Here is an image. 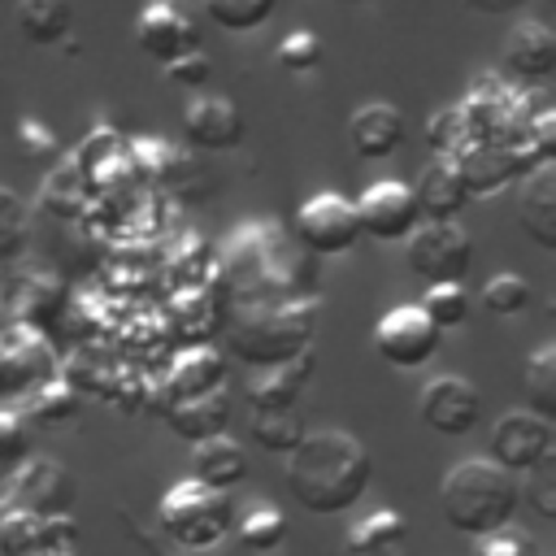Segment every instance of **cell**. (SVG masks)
<instances>
[{"instance_id":"cell-1","label":"cell","mask_w":556,"mask_h":556,"mask_svg":"<svg viewBox=\"0 0 556 556\" xmlns=\"http://www.w3.org/2000/svg\"><path fill=\"white\" fill-rule=\"evenodd\" d=\"M374 460L365 443L348 430H313L304 434L282 465V486L287 495L317 517H339L356 508L369 491Z\"/></svg>"},{"instance_id":"cell-2","label":"cell","mask_w":556,"mask_h":556,"mask_svg":"<svg viewBox=\"0 0 556 556\" xmlns=\"http://www.w3.org/2000/svg\"><path fill=\"white\" fill-rule=\"evenodd\" d=\"M517 508H521L517 478L504 473L486 456H469V460L452 465L439 482V513L465 539H482V534L508 526L517 517Z\"/></svg>"},{"instance_id":"cell-3","label":"cell","mask_w":556,"mask_h":556,"mask_svg":"<svg viewBox=\"0 0 556 556\" xmlns=\"http://www.w3.org/2000/svg\"><path fill=\"white\" fill-rule=\"evenodd\" d=\"M317 313L308 300H278V304H248L226 326V348L235 361L252 369H274L295 361L313 348Z\"/></svg>"},{"instance_id":"cell-4","label":"cell","mask_w":556,"mask_h":556,"mask_svg":"<svg viewBox=\"0 0 556 556\" xmlns=\"http://www.w3.org/2000/svg\"><path fill=\"white\" fill-rule=\"evenodd\" d=\"M235 500L230 491H213L195 478L174 482L156 504V530L178 552H213L235 530Z\"/></svg>"},{"instance_id":"cell-5","label":"cell","mask_w":556,"mask_h":556,"mask_svg":"<svg viewBox=\"0 0 556 556\" xmlns=\"http://www.w3.org/2000/svg\"><path fill=\"white\" fill-rule=\"evenodd\" d=\"M526 104H534V100L521 87H513L504 78H478L469 87V96L460 100V117H465V130L473 143H521L530 117L539 113Z\"/></svg>"},{"instance_id":"cell-6","label":"cell","mask_w":556,"mask_h":556,"mask_svg":"<svg viewBox=\"0 0 556 556\" xmlns=\"http://www.w3.org/2000/svg\"><path fill=\"white\" fill-rule=\"evenodd\" d=\"M295 243L304 256H348L361 243L356 208L339 191H317L295 208Z\"/></svg>"},{"instance_id":"cell-7","label":"cell","mask_w":556,"mask_h":556,"mask_svg":"<svg viewBox=\"0 0 556 556\" xmlns=\"http://www.w3.org/2000/svg\"><path fill=\"white\" fill-rule=\"evenodd\" d=\"M404 243H408V269L426 287L460 282L473 265V239L460 222H421Z\"/></svg>"},{"instance_id":"cell-8","label":"cell","mask_w":556,"mask_h":556,"mask_svg":"<svg viewBox=\"0 0 556 556\" xmlns=\"http://www.w3.org/2000/svg\"><path fill=\"white\" fill-rule=\"evenodd\" d=\"M547 456H556V430L547 417L530 413V408H508L495 426H491V456L504 473L521 478L534 465H543Z\"/></svg>"},{"instance_id":"cell-9","label":"cell","mask_w":556,"mask_h":556,"mask_svg":"<svg viewBox=\"0 0 556 556\" xmlns=\"http://www.w3.org/2000/svg\"><path fill=\"white\" fill-rule=\"evenodd\" d=\"M56 378V356L39 330H0V408L26 400L35 387Z\"/></svg>"},{"instance_id":"cell-10","label":"cell","mask_w":556,"mask_h":556,"mask_svg":"<svg viewBox=\"0 0 556 556\" xmlns=\"http://www.w3.org/2000/svg\"><path fill=\"white\" fill-rule=\"evenodd\" d=\"M452 161H456V169H460V178H465L469 200H478V195H500L504 187L521 182L534 165H547V161H534V152H530L526 143H473V139H469Z\"/></svg>"},{"instance_id":"cell-11","label":"cell","mask_w":556,"mask_h":556,"mask_svg":"<svg viewBox=\"0 0 556 556\" xmlns=\"http://www.w3.org/2000/svg\"><path fill=\"white\" fill-rule=\"evenodd\" d=\"M352 208H356L361 239H374V243H404L421 226L413 187L400 178H382V182L365 187L361 200H352Z\"/></svg>"},{"instance_id":"cell-12","label":"cell","mask_w":556,"mask_h":556,"mask_svg":"<svg viewBox=\"0 0 556 556\" xmlns=\"http://www.w3.org/2000/svg\"><path fill=\"white\" fill-rule=\"evenodd\" d=\"M74 473L52 460V456H26L13 473H9V486H4V504L13 508H26L35 517H56V513H70L74 504Z\"/></svg>"},{"instance_id":"cell-13","label":"cell","mask_w":556,"mask_h":556,"mask_svg":"<svg viewBox=\"0 0 556 556\" xmlns=\"http://www.w3.org/2000/svg\"><path fill=\"white\" fill-rule=\"evenodd\" d=\"M439 339L443 334L426 321V313L417 304H395L374 326V352L391 369H421V365H430L434 352H439Z\"/></svg>"},{"instance_id":"cell-14","label":"cell","mask_w":556,"mask_h":556,"mask_svg":"<svg viewBox=\"0 0 556 556\" xmlns=\"http://www.w3.org/2000/svg\"><path fill=\"white\" fill-rule=\"evenodd\" d=\"M417 417L447 439H460L469 430H478L482 421V391L465 378V374H439L421 387L417 395Z\"/></svg>"},{"instance_id":"cell-15","label":"cell","mask_w":556,"mask_h":556,"mask_svg":"<svg viewBox=\"0 0 556 556\" xmlns=\"http://www.w3.org/2000/svg\"><path fill=\"white\" fill-rule=\"evenodd\" d=\"M556 74V35L543 22H517L500 48V78L513 87L547 83Z\"/></svg>"},{"instance_id":"cell-16","label":"cell","mask_w":556,"mask_h":556,"mask_svg":"<svg viewBox=\"0 0 556 556\" xmlns=\"http://www.w3.org/2000/svg\"><path fill=\"white\" fill-rule=\"evenodd\" d=\"M248 135V122L230 96H195L182 109V139L195 152H235Z\"/></svg>"},{"instance_id":"cell-17","label":"cell","mask_w":556,"mask_h":556,"mask_svg":"<svg viewBox=\"0 0 556 556\" xmlns=\"http://www.w3.org/2000/svg\"><path fill=\"white\" fill-rule=\"evenodd\" d=\"M135 39H139V52L152 56V61H161V65H169L182 52H195L200 48L195 22L178 4H169V0L143 4V13L135 17Z\"/></svg>"},{"instance_id":"cell-18","label":"cell","mask_w":556,"mask_h":556,"mask_svg":"<svg viewBox=\"0 0 556 556\" xmlns=\"http://www.w3.org/2000/svg\"><path fill=\"white\" fill-rule=\"evenodd\" d=\"M226 352L213 348V343H195V348H182L169 369H165V382H161V408L165 404H182V400H200L217 387H226Z\"/></svg>"},{"instance_id":"cell-19","label":"cell","mask_w":556,"mask_h":556,"mask_svg":"<svg viewBox=\"0 0 556 556\" xmlns=\"http://www.w3.org/2000/svg\"><path fill=\"white\" fill-rule=\"evenodd\" d=\"M404 113L391 100H365L348 117V143L361 161H387L404 143Z\"/></svg>"},{"instance_id":"cell-20","label":"cell","mask_w":556,"mask_h":556,"mask_svg":"<svg viewBox=\"0 0 556 556\" xmlns=\"http://www.w3.org/2000/svg\"><path fill=\"white\" fill-rule=\"evenodd\" d=\"M517 222L521 230L552 252L556 248V165H534L521 182H517Z\"/></svg>"},{"instance_id":"cell-21","label":"cell","mask_w":556,"mask_h":556,"mask_svg":"<svg viewBox=\"0 0 556 556\" xmlns=\"http://www.w3.org/2000/svg\"><path fill=\"white\" fill-rule=\"evenodd\" d=\"M413 200H417L421 222H456L460 208L469 204V191H465V178H460L456 161L452 156H430V165L421 169V178L413 187Z\"/></svg>"},{"instance_id":"cell-22","label":"cell","mask_w":556,"mask_h":556,"mask_svg":"<svg viewBox=\"0 0 556 556\" xmlns=\"http://www.w3.org/2000/svg\"><path fill=\"white\" fill-rule=\"evenodd\" d=\"M230 413H235L230 387H217V391H208V395H200V400H182V404H165V408H161L165 426H169L178 439H187V443L226 434Z\"/></svg>"},{"instance_id":"cell-23","label":"cell","mask_w":556,"mask_h":556,"mask_svg":"<svg viewBox=\"0 0 556 556\" xmlns=\"http://www.w3.org/2000/svg\"><path fill=\"white\" fill-rule=\"evenodd\" d=\"M313 369H317L313 348H308V352H300V356H295V361H287V365L265 369V374H261V378L248 387V408H252V413H278V408H295V400L304 395V387H308Z\"/></svg>"},{"instance_id":"cell-24","label":"cell","mask_w":556,"mask_h":556,"mask_svg":"<svg viewBox=\"0 0 556 556\" xmlns=\"http://www.w3.org/2000/svg\"><path fill=\"white\" fill-rule=\"evenodd\" d=\"M13 313H17V326L48 334L70 313V291H65V282L56 274H26V282L17 287Z\"/></svg>"},{"instance_id":"cell-25","label":"cell","mask_w":556,"mask_h":556,"mask_svg":"<svg viewBox=\"0 0 556 556\" xmlns=\"http://www.w3.org/2000/svg\"><path fill=\"white\" fill-rule=\"evenodd\" d=\"M191 478L213 486V491H230L248 478V456L243 443H235L230 434H213L191 443Z\"/></svg>"},{"instance_id":"cell-26","label":"cell","mask_w":556,"mask_h":556,"mask_svg":"<svg viewBox=\"0 0 556 556\" xmlns=\"http://www.w3.org/2000/svg\"><path fill=\"white\" fill-rule=\"evenodd\" d=\"M30 430H70L78 417H83V395L65 382V378H52L43 387H35L17 413Z\"/></svg>"},{"instance_id":"cell-27","label":"cell","mask_w":556,"mask_h":556,"mask_svg":"<svg viewBox=\"0 0 556 556\" xmlns=\"http://www.w3.org/2000/svg\"><path fill=\"white\" fill-rule=\"evenodd\" d=\"M13 26L35 48H56L74 30V4L70 0H17Z\"/></svg>"},{"instance_id":"cell-28","label":"cell","mask_w":556,"mask_h":556,"mask_svg":"<svg viewBox=\"0 0 556 556\" xmlns=\"http://www.w3.org/2000/svg\"><path fill=\"white\" fill-rule=\"evenodd\" d=\"M404 547H408V521L395 508H374L348 530L352 556H400Z\"/></svg>"},{"instance_id":"cell-29","label":"cell","mask_w":556,"mask_h":556,"mask_svg":"<svg viewBox=\"0 0 556 556\" xmlns=\"http://www.w3.org/2000/svg\"><path fill=\"white\" fill-rule=\"evenodd\" d=\"M252 556H269L287 543V517L278 504L269 500H252L243 513H235V530H230Z\"/></svg>"},{"instance_id":"cell-30","label":"cell","mask_w":556,"mask_h":556,"mask_svg":"<svg viewBox=\"0 0 556 556\" xmlns=\"http://www.w3.org/2000/svg\"><path fill=\"white\" fill-rule=\"evenodd\" d=\"M521 395L526 408L539 417H556V343H539L521 365Z\"/></svg>"},{"instance_id":"cell-31","label":"cell","mask_w":556,"mask_h":556,"mask_svg":"<svg viewBox=\"0 0 556 556\" xmlns=\"http://www.w3.org/2000/svg\"><path fill=\"white\" fill-rule=\"evenodd\" d=\"M469 304H473V300H469L465 282H434V287H426L421 300H417V308L426 313V321H430L439 334L465 326V321H469Z\"/></svg>"},{"instance_id":"cell-32","label":"cell","mask_w":556,"mask_h":556,"mask_svg":"<svg viewBox=\"0 0 556 556\" xmlns=\"http://www.w3.org/2000/svg\"><path fill=\"white\" fill-rule=\"evenodd\" d=\"M0 556H43V517L26 508H0Z\"/></svg>"},{"instance_id":"cell-33","label":"cell","mask_w":556,"mask_h":556,"mask_svg":"<svg viewBox=\"0 0 556 556\" xmlns=\"http://www.w3.org/2000/svg\"><path fill=\"white\" fill-rule=\"evenodd\" d=\"M278 0H204V13L213 26L230 30V35H248V30H261L269 17H274Z\"/></svg>"},{"instance_id":"cell-34","label":"cell","mask_w":556,"mask_h":556,"mask_svg":"<svg viewBox=\"0 0 556 556\" xmlns=\"http://www.w3.org/2000/svg\"><path fill=\"white\" fill-rule=\"evenodd\" d=\"M304 421L295 417V408H278V413H252V443L265 452H291L304 439Z\"/></svg>"},{"instance_id":"cell-35","label":"cell","mask_w":556,"mask_h":556,"mask_svg":"<svg viewBox=\"0 0 556 556\" xmlns=\"http://www.w3.org/2000/svg\"><path fill=\"white\" fill-rule=\"evenodd\" d=\"M26 239H30V217H26V204L0 187V269L13 265L22 252H26Z\"/></svg>"},{"instance_id":"cell-36","label":"cell","mask_w":556,"mask_h":556,"mask_svg":"<svg viewBox=\"0 0 556 556\" xmlns=\"http://www.w3.org/2000/svg\"><path fill=\"white\" fill-rule=\"evenodd\" d=\"M530 300H534V291H530V282H526L521 274H495V278L482 287V304H486V313H495V317H521V313L530 308Z\"/></svg>"},{"instance_id":"cell-37","label":"cell","mask_w":556,"mask_h":556,"mask_svg":"<svg viewBox=\"0 0 556 556\" xmlns=\"http://www.w3.org/2000/svg\"><path fill=\"white\" fill-rule=\"evenodd\" d=\"M426 143H430L434 156H456V152L469 143L460 104H443V109L430 113V122H426Z\"/></svg>"},{"instance_id":"cell-38","label":"cell","mask_w":556,"mask_h":556,"mask_svg":"<svg viewBox=\"0 0 556 556\" xmlns=\"http://www.w3.org/2000/svg\"><path fill=\"white\" fill-rule=\"evenodd\" d=\"M321 39L313 35V30H291V35H282V43L274 48V61L287 70V74H308V70H317L321 65Z\"/></svg>"},{"instance_id":"cell-39","label":"cell","mask_w":556,"mask_h":556,"mask_svg":"<svg viewBox=\"0 0 556 556\" xmlns=\"http://www.w3.org/2000/svg\"><path fill=\"white\" fill-rule=\"evenodd\" d=\"M526 482H517V491H521V500L539 513V517H556V456H547L543 465H534L530 473H521Z\"/></svg>"},{"instance_id":"cell-40","label":"cell","mask_w":556,"mask_h":556,"mask_svg":"<svg viewBox=\"0 0 556 556\" xmlns=\"http://www.w3.org/2000/svg\"><path fill=\"white\" fill-rule=\"evenodd\" d=\"M473 556H539V543H534L530 530H521V526L508 521V526L473 539Z\"/></svg>"},{"instance_id":"cell-41","label":"cell","mask_w":556,"mask_h":556,"mask_svg":"<svg viewBox=\"0 0 556 556\" xmlns=\"http://www.w3.org/2000/svg\"><path fill=\"white\" fill-rule=\"evenodd\" d=\"M26 456H30V426L13 408H0V473H13Z\"/></svg>"},{"instance_id":"cell-42","label":"cell","mask_w":556,"mask_h":556,"mask_svg":"<svg viewBox=\"0 0 556 556\" xmlns=\"http://www.w3.org/2000/svg\"><path fill=\"white\" fill-rule=\"evenodd\" d=\"M130 161H135V169L139 174H148V178H169L174 174V165H178V152L165 143V139H156V135H143V139H135L130 143Z\"/></svg>"},{"instance_id":"cell-43","label":"cell","mask_w":556,"mask_h":556,"mask_svg":"<svg viewBox=\"0 0 556 556\" xmlns=\"http://www.w3.org/2000/svg\"><path fill=\"white\" fill-rule=\"evenodd\" d=\"M208 78H213V56L208 52H182L178 61H169L165 65V83H174V87H187V91H200V87H208Z\"/></svg>"},{"instance_id":"cell-44","label":"cell","mask_w":556,"mask_h":556,"mask_svg":"<svg viewBox=\"0 0 556 556\" xmlns=\"http://www.w3.org/2000/svg\"><path fill=\"white\" fill-rule=\"evenodd\" d=\"M17 148H22L26 161H48V156H56V135H52L43 122L22 117V122H17Z\"/></svg>"},{"instance_id":"cell-45","label":"cell","mask_w":556,"mask_h":556,"mask_svg":"<svg viewBox=\"0 0 556 556\" xmlns=\"http://www.w3.org/2000/svg\"><path fill=\"white\" fill-rule=\"evenodd\" d=\"M78 521L70 513H56V517H43V556L52 552H74L78 547Z\"/></svg>"},{"instance_id":"cell-46","label":"cell","mask_w":556,"mask_h":556,"mask_svg":"<svg viewBox=\"0 0 556 556\" xmlns=\"http://www.w3.org/2000/svg\"><path fill=\"white\" fill-rule=\"evenodd\" d=\"M122 517H126V513H122ZM126 530H130V539H135V543H143V547H148L152 556H178V547H174V543H169V539H165L161 530H148V526H135L130 517H126Z\"/></svg>"},{"instance_id":"cell-47","label":"cell","mask_w":556,"mask_h":556,"mask_svg":"<svg viewBox=\"0 0 556 556\" xmlns=\"http://www.w3.org/2000/svg\"><path fill=\"white\" fill-rule=\"evenodd\" d=\"M473 13H486V17H504V13H517V9H526L530 0H465Z\"/></svg>"},{"instance_id":"cell-48","label":"cell","mask_w":556,"mask_h":556,"mask_svg":"<svg viewBox=\"0 0 556 556\" xmlns=\"http://www.w3.org/2000/svg\"><path fill=\"white\" fill-rule=\"evenodd\" d=\"M343 4H369V0H343Z\"/></svg>"},{"instance_id":"cell-49","label":"cell","mask_w":556,"mask_h":556,"mask_svg":"<svg viewBox=\"0 0 556 556\" xmlns=\"http://www.w3.org/2000/svg\"><path fill=\"white\" fill-rule=\"evenodd\" d=\"M0 326H4V304H0Z\"/></svg>"},{"instance_id":"cell-50","label":"cell","mask_w":556,"mask_h":556,"mask_svg":"<svg viewBox=\"0 0 556 556\" xmlns=\"http://www.w3.org/2000/svg\"><path fill=\"white\" fill-rule=\"evenodd\" d=\"M52 556H74V552H52Z\"/></svg>"},{"instance_id":"cell-51","label":"cell","mask_w":556,"mask_h":556,"mask_svg":"<svg viewBox=\"0 0 556 556\" xmlns=\"http://www.w3.org/2000/svg\"><path fill=\"white\" fill-rule=\"evenodd\" d=\"M0 508H9V504H4V491H0Z\"/></svg>"}]
</instances>
